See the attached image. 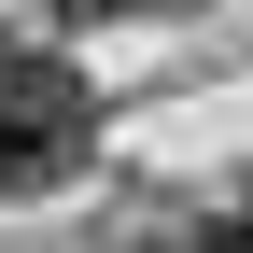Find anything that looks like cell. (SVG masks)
I'll return each instance as SVG.
<instances>
[{"label":"cell","mask_w":253,"mask_h":253,"mask_svg":"<svg viewBox=\"0 0 253 253\" xmlns=\"http://www.w3.org/2000/svg\"><path fill=\"white\" fill-rule=\"evenodd\" d=\"M71 155H84V84L56 71V56L0 42V197H42Z\"/></svg>","instance_id":"cell-1"},{"label":"cell","mask_w":253,"mask_h":253,"mask_svg":"<svg viewBox=\"0 0 253 253\" xmlns=\"http://www.w3.org/2000/svg\"><path fill=\"white\" fill-rule=\"evenodd\" d=\"M169 253H253V225H197V239H169Z\"/></svg>","instance_id":"cell-2"},{"label":"cell","mask_w":253,"mask_h":253,"mask_svg":"<svg viewBox=\"0 0 253 253\" xmlns=\"http://www.w3.org/2000/svg\"><path fill=\"white\" fill-rule=\"evenodd\" d=\"M71 14H84V28H113V14H155V0H71Z\"/></svg>","instance_id":"cell-3"},{"label":"cell","mask_w":253,"mask_h":253,"mask_svg":"<svg viewBox=\"0 0 253 253\" xmlns=\"http://www.w3.org/2000/svg\"><path fill=\"white\" fill-rule=\"evenodd\" d=\"M239 225H253V197H239Z\"/></svg>","instance_id":"cell-4"}]
</instances>
